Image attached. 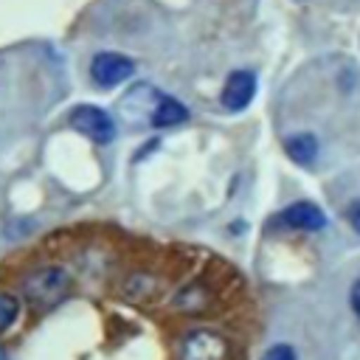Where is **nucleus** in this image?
<instances>
[{"mask_svg": "<svg viewBox=\"0 0 360 360\" xmlns=\"http://www.w3.org/2000/svg\"><path fill=\"white\" fill-rule=\"evenodd\" d=\"M149 112H152L149 115L152 127H177V124H183L188 118V110L172 96H158V104Z\"/></svg>", "mask_w": 360, "mask_h": 360, "instance_id": "7", "label": "nucleus"}, {"mask_svg": "<svg viewBox=\"0 0 360 360\" xmlns=\"http://www.w3.org/2000/svg\"><path fill=\"white\" fill-rule=\"evenodd\" d=\"M20 315V298L14 292H0V332H6Z\"/></svg>", "mask_w": 360, "mask_h": 360, "instance_id": "9", "label": "nucleus"}, {"mask_svg": "<svg viewBox=\"0 0 360 360\" xmlns=\"http://www.w3.org/2000/svg\"><path fill=\"white\" fill-rule=\"evenodd\" d=\"M256 96V73L253 70H233L222 87V107L231 110V112H239L245 110Z\"/></svg>", "mask_w": 360, "mask_h": 360, "instance_id": "5", "label": "nucleus"}, {"mask_svg": "<svg viewBox=\"0 0 360 360\" xmlns=\"http://www.w3.org/2000/svg\"><path fill=\"white\" fill-rule=\"evenodd\" d=\"M346 217H349V222L354 225V231L360 233V200H354V202L349 205V211H346Z\"/></svg>", "mask_w": 360, "mask_h": 360, "instance_id": "11", "label": "nucleus"}, {"mask_svg": "<svg viewBox=\"0 0 360 360\" xmlns=\"http://www.w3.org/2000/svg\"><path fill=\"white\" fill-rule=\"evenodd\" d=\"M22 292L34 309H51L70 292V276L65 267H37L22 278Z\"/></svg>", "mask_w": 360, "mask_h": 360, "instance_id": "1", "label": "nucleus"}, {"mask_svg": "<svg viewBox=\"0 0 360 360\" xmlns=\"http://www.w3.org/2000/svg\"><path fill=\"white\" fill-rule=\"evenodd\" d=\"M0 360H8V354H6V349L0 346Z\"/></svg>", "mask_w": 360, "mask_h": 360, "instance_id": "13", "label": "nucleus"}, {"mask_svg": "<svg viewBox=\"0 0 360 360\" xmlns=\"http://www.w3.org/2000/svg\"><path fill=\"white\" fill-rule=\"evenodd\" d=\"M278 222L284 228H295V231H321V228H326V214L315 202L301 200V202L287 205L278 214Z\"/></svg>", "mask_w": 360, "mask_h": 360, "instance_id": "6", "label": "nucleus"}, {"mask_svg": "<svg viewBox=\"0 0 360 360\" xmlns=\"http://www.w3.org/2000/svg\"><path fill=\"white\" fill-rule=\"evenodd\" d=\"M284 149H287V155H290L295 163L312 166L315 158H318V138L309 135V132H298V135H290V138L284 141Z\"/></svg>", "mask_w": 360, "mask_h": 360, "instance_id": "8", "label": "nucleus"}, {"mask_svg": "<svg viewBox=\"0 0 360 360\" xmlns=\"http://www.w3.org/2000/svg\"><path fill=\"white\" fill-rule=\"evenodd\" d=\"M262 360H298V354H295V349H292L290 343H273V346L262 354Z\"/></svg>", "mask_w": 360, "mask_h": 360, "instance_id": "10", "label": "nucleus"}, {"mask_svg": "<svg viewBox=\"0 0 360 360\" xmlns=\"http://www.w3.org/2000/svg\"><path fill=\"white\" fill-rule=\"evenodd\" d=\"M132 73H135V62L129 56H124V53H115V51H101L90 62V76H93V82L98 87L124 84Z\"/></svg>", "mask_w": 360, "mask_h": 360, "instance_id": "4", "label": "nucleus"}, {"mask_svg": "<svg viewBox=\"0 0 360 360\" xmlns=\"http://www.w3.org/2000/svg\"><path fill=\"white\" fill-rule=\"evenodd\" d=\"M70 127L79 129L82 135H87L96 143H110L115 138V121L107 110L96 107V104H79L70 112Z\"/></svg>", "mask_w": 360, "mask_h": 360, "instance_id": "3", "label": "nucleus"}, {"mask_svg": "<svg viewBox=\"0 0 360 360\" xmlns=\"http://www.w3.org/2000/svg\"><path fill=\"white\" fill-rule=\"evenodd\" d=\"M352 309H354V315L360 318V278L352 284Z\"/></svg>", "mask_w": 360, "mask_h": 360, "instance_id": "12", "label": "nucleus"}, {"mask_svg": "<svg viewBox=\"0 0 360 360\" xmlns=\"http://www.w3.org/2000/svg\"><path fill=\"white\" fill-rule=\"evenodd\" d=\"M233 346L225 335L211 329H191L177 340L174 360H231Z\"/></svg>", "mask_w": 360, "mask_h": 360, "instance_id": "2", "label": "nucleus"}]
</instances>
